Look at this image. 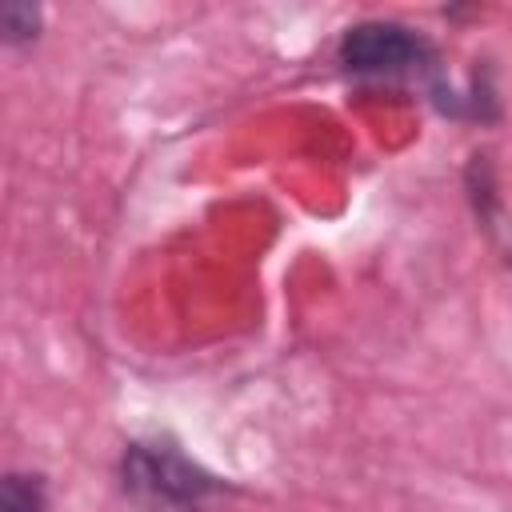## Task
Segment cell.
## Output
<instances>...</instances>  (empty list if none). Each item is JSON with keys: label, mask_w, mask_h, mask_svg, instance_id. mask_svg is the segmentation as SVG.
Wrapping results in <instances>:
<instances>
[{"label": "cell", "mask_w": 512, "mask_h": 512, "mask_svg": "<svg viewBox=\"0 0 512 512\" xmlns=\"http://www.w3.org/2000/svg\"><path fill=\"white\" fill-rule=\"evenodd\" d=\"M120 492L140 512H204L228 484L192 460L172 436L128 440L116 460Z\"/></svg>", "instance_id": "6da1fadb"}, {"label": "cell", "mask_w": 512, "mask_h": 512, "mask_svg": "<svg viewBox=\"0 0 512 512\" xmlns=\"http://www.w3.org/2000/svg\"><path fill=\"white\" fill-rule=\"evenodd\" d=\"M336 64L352 76H376V80H400V76H424L428 84L440 76V52L436 44L400 24V20H356L336 40Z\"/></svg>", "instance_id": "7a4b0ae2"}, {"label": "cell", "mask_w": 512, "mask_h": 512, "mask_svg": "<svg viewBox=\"0 0 512 512\" xmlns=\"http://www.w3.org/2000/svg\"><path fill=\"white\" fill-rule=\"evenodd\" d=\"M428 100H432V108H436L440 116L460 120V124H496V120L504 116L488 64H484V68H472L468 88H456V84H448L444 76H436V80L428 84Z\"/></svg>", "instance_id": "3957f363"}, {"label": "cell", "mask_w": 512, "mask_h": 512, "mask_svg": "<svg viewBox=\"0 0 512 512\" xmlns=\"http://www.w3.org/2000/svg\"><path fill=\"white\" fill-rule=\"evenodd\" d=\"M464 188H468V204L472 216L480 220L484 232H496V216H500V184H496V168L484 152H472L464 164Z\"/></svg>", "instance_id": "277c9868"}, {"label": "cell", "mask_w": 512, "mask_h": 512, "mask_svg": "<svg viewBox=\"0 0 512 512\" xmlns=\"http://www.w3.org/2000/svg\"><path fill=\"white\" fill-rule=\"evenodd\" d=\"M44 32V12L32 0H4L0 4V40L8 48H28Z\"/></svg>", "instance_id": "5b68a950"}, {"label": "cell", "mask_w": 512, "mask_h": 512, "mask_svg": "<svg viewBox=\"0 0 512 512\" xmlns=\"http://www.w3.org/2000/svg\"><path fill=\"white\" fill-rule=\"evenodd\" d=\"M0 512H48V484L40 472H4Z\"/></svg>", "instance_id": "8992f818"}]
</instances>
